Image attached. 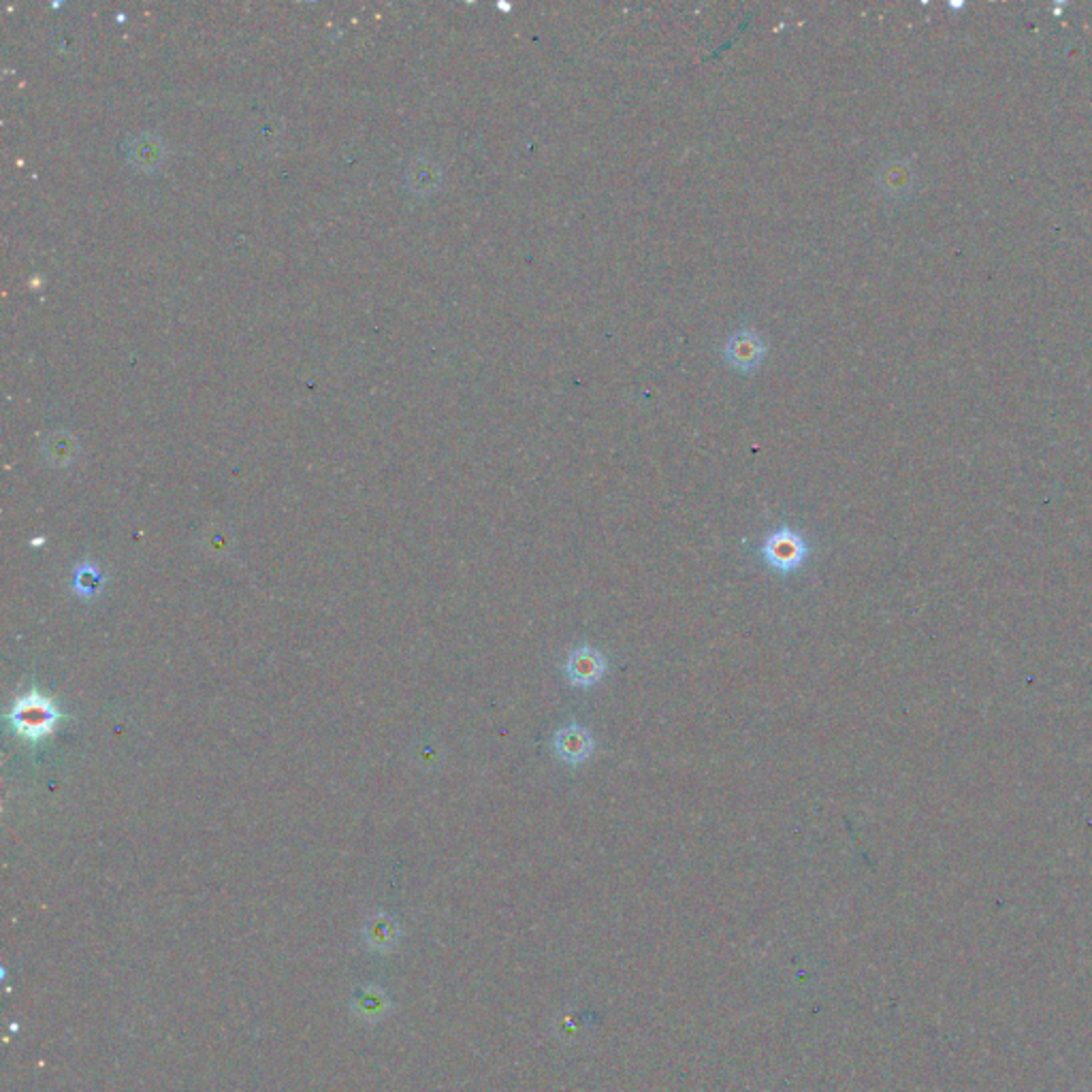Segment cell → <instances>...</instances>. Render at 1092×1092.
<instances>
[{
    "instance_id": "7a4b0ae2",
    "label": "cell",
    "mask_w": 1092,
    "mask_h": 1092,
    "mask_svg": "<svg viewBox=\"0 0 1092 1092\" xmlns=\"http://www.w3.org/2000/svg\"><path fill=\"white\" fill-rule=\"evenodd\" d=\"M806 555H808V545L802 538V534L793 532L789 528H782V530L773 532L769 538H766V543L762 545L764 561L769 563L773 570L782 572V574H789L793 570H798L800 565L806 561Z\"/></svg>"
},
{
    "instance_id": "ba28073f",
    "label": "cell",
    "mask_w": 1092,
    "mask_h": 1092,
    "mask_svg": "<svg viewBox=\"0 0 1092 1092\" xmlns=\"http://www.w3.org/2000/svg\"><path fill=\"white\" fill-rule=\"evenodd\" d=\"M75 452H77V444L68 433H56L48 439L46 444V455L54 465L70 463L75 457Z\"/></svg>"
},
{
    "instance_id": "9c48e42d",
    "label": "cell",
    "mask_w": 1092,
    "mask_h": 1092,
    "mask_svg": "<svg viewBox=\"0 0 1092 1092\" xmlns=\"http://www.w3.org/2000/svg\"><path fill=\"white\" fill-rule=\"evenodd\" d=\"M105 583V578L101 574V570L96 568V565L92 563H83L77 568L75 572V591L81 593L83 598H92V595H96L98 591H101Z\"/></svg>"
},
{
    "instance_id": "3957f363",
    "label": "cell",
    "mask_w": 1092,
    "mask_h": 1092,
    "mask_svg": "<svg viewBox=\"0 0 1092 1092\" xmlns=\"http://www.w3.org/2000/svg\"><path fill=\"white\" fill-rule=\"evenodd\" d=\"M766 350H769L766 348V342L754 329H739L726 339L721 354H723V361H726L732 370L741 374H754L764 363Z\"/></svg>"
},
{
    "instance_id": "8992f818",
    "label": "cell",
    "mask_w": 1092,
    "mask_h": 1092,
    "mask_svg": "<svg viewBox=\"0 0 1092 1092\" xmlns=\"http://www.w3.org/2000/svg\"><path fill=\"white\" fill-rule=\"evenodd\" d=\"M129 159L135 167L146 169V172H152V169H156L165 161L163 139L159 135H152V133H144V135L133 137L131 144H129Z\"/></svg>"
},
{
    "instance_id": "5b68a950",
    "label": "cell",
    "mask_w": 1092,
    "mask_h": 1092,
    "mask_svg": "<svg viewBox=\"0 0 1092 1092\" xmlns=\"http://www.w3.org/2000/svg\"><path fill=\"white\" fill-rule=\"evenodd\" d=\"M552 751L561 762L578 766L593 756L595 739L587 728L570 723V726L559 728L552 736Z\"/></svg>"
},
{
    "instance_id": "6da1fadb",
    "label": "cell",
    "mask_w": 1092,
    "mask_h": 1092,
    "mask_svg": "<svg viewBox=\"0 0 1092 1092\" xmlns=\"http://www.w3.org/2000/svg\"><path fill=\"white\" fill-rule=\"evenodd\" d=\"M61 711L50 698L41 696L39 691H31L22 696L16 704H13L9 721L11 728L16 730L22 739L26 741H41L56 728V723L61 719Z\"/></svg>"
},
{
    "instance_id": "52a82bcc",
    "label": "cell",
    "mask_w": 1092,
    "mask_h": 1092,
    "mask_svg": "<svg viewBox=\"0 0 1092 1092\" xmlns=\"http://www.w3.org/2000/svg\"><path fill=\"white\" fill-rule=\"evenodd\" d=\"M439 178H442L439 169L425 159L413 163L408 169V186H413L410 190L419 194L433 192L439 186Z\"/></svg>"
},
{
    "instance_id": "277c9868",
    "label": "cell",
    "mask_w": 1092,
    "mask_h": 1092,
    "mask_svg": "<svg viewBox=\"0 0 1092 1092\" xmlns=\"http://www.w3.org/2000/svg\"><path fill=\"white\" fill-rule=\"evenodd\" d=\"M563 670L570 685L585 689L600 683L608 670V662L600 649L591 645H580L565 660Z\"/></svg>"
}]
</instances>
